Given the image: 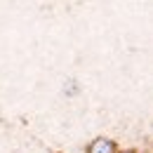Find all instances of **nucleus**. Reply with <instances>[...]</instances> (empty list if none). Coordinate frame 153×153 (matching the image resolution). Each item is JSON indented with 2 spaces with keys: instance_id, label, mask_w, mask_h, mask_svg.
I'll return each mask as SVG.
<instances>
[{
  "instance_id": "f257e3e1",
  "label": "nucleus",
  "mask_w": 153,
  "mask_h": 153,
  "mask_svg": "<svg viewBox=\"0 0 153 153\" xmlns=\"http://www.w3.org/2000/svg\"><path fill=\"white\" fill-rule=\"evenodd\" d=\"M115 151V144L111 139H94L92 144H90V153H113Z\"/></svg>"
}]
</instances>
